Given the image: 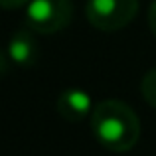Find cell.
<instances>
[{
  "instance_id": "1",
  "label": "cell",
  "mask_w": 156,
  "mask_h": 156,
  "mask_svg": "<svg viewBox=\"0 0 156 156\" xmlns=\"http://www.w3.org/2000/svg\"><path fill=\"white\" fill-rule=\"evenodd\" d=\"M89 122L95 138L113 152L130 150L140 138V121L125 101L105 99L95 103Z\"/></svg>"
},
{
  "instance_id": "2",
  "label": "cell",
  "mask_w": 156,
  "mask_h": 156,
  "mask_svg": "<svg viewBox=\"0 0 156 156\" xmlns=\"http://www.w3.org/2000/svg\"><path fill=\"white\" fill-rule=\"evenodd\" d=\"M26 24L36 34H55L71 24V0H30L24 8Z\"/></svg>"
},
{
  "instance_id": "3",
  "label": "cell",
  "mask_w": 156,
  "mask_h": 156,
  "mask_svg": "<svg viewBox=\"0 0 156 156\" xmlns=\"http://www.w3.org/2000/svg\"><path fill=\"white\" fill-rule=\"evenodd\" d=\"M138 14V0H87L85 16L89 24L103 32L126 28Z\"/></svg>"
},
{
  "instance_id": "4",
  "label": "cell",
  "mask_w": 156,
  "mask_h": 156,
  "mask_svg": "<svg viewBox=\"0 0 156 156\" xmlns=\"http://www.w3.org/2000/svg\"><path fill=\"white\" fill-rule=\"evenodd\" d=\"M55 109L65 121L69 122H79L83 119H89L95 109V101H93L91 93L79 87H69L63 89L57 97Z\"/></svg>"
},
{
  "instance_id": "5",
  "label": "cell",
  "mask_w": 156,
  "mask_h": 156,
  "mask_svg": "<svg viewBox=\"0 0 156 156\" xmlns=\"http://www.w3.org/2000/svg\"><path fill=\"white\" fill-rule=\"evenodd\" d=\"M34 34L36 32L28 24L12 34L10 42L6 46V53L14 65L30 67L38 61V42H36Z\"/></svg>"
},
{
  "instance_id": "6",
  "label": "cell",
  "mask_w": 156,
  "mask_h": 156,
  "mask_svg": "<svg viewBox=\"0 0 156 156\" xmlns=\"http://www.w3.org/2000/svg\"><path fill=\"white\" fill-rule=\"evenodd\" d=\"M140 93H142V99L152 109H156V67L144 73V77L140 81Z\"/></svg>"
},
{
  "instance_id": "7",
  "label": "cell",
  "mask_w": 156,
  "mask_h": 156,
  "mask_svg": "<svg viewBox=\"0 0 156 156\" xmlns=\"http://www.w3.org/2000/svg\"><path fill=\"white\" fill-rule=\"evenodd\" d=\"M30 0H0V6L6 10H18V8H26Z\"/></svg>"
},
{
  "instance_id": "8",
  "label": "cell",
  "mask_w": 156,
  "mask_h": 156,
  "mask_svg": "<svg viewBox=\"0 0 156 156\" xmlns=\"http://www.w3.org/2000/svg\"><path fill=\"white\" fill-rule=\"evenodd\" d=\"M148 26H150V30H152L154 38H156V0H152V4H150V8H148Z\"/></svg>"
},
{
  "instance_id": "9",
  "label": "cell",
  "mask_w": 156,
  "mask_h": 156,
  "mask_svg": "<svg viewBox=\"0 0 156 156\" xmlns=\"http://www.w3.org/2000/svg\"><path fill=\"white\" fill-rule=\"evenodd\" d=\"M10 57H8V53H4L0 50V75H8V71H10Z\"/></svg>"
}]
</instances>
